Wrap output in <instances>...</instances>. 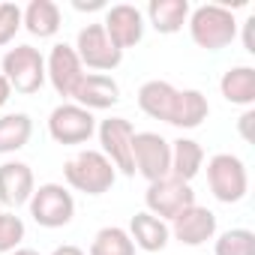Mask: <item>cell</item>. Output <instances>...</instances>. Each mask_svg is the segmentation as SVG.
Here are the masks:
<instances>
[{
  "mask_svg": "<svg viewBox=\"0 0 255 255\" xmlns=\"http://www.w3.org/2000/svg\"><path fill=\"white\" fill-rule=\"evenodd\" d=\"M186 24H189L192 42L198 48H207V51H222L237 36V18H234V12L228 6H219V3L195 6L189 12Z\"/></svg>",
  "mask_w": 255,
  "mask_h": 255,
  "instance_id": "obj_1",
  "label": "cell"
},
{
  "mask_svg": "<svg viewBox=\"0 0 255 255\" xmlns=\"http://www.w3.org/2000/svg\"><path fill=\"white\" fill-rule=\"evenodd\" d=\"M63 177L66 183L75 189V192H84V195H105L114 180H117V171L114 165L99 153V150H78L66 165H63Z\"/></svg>",
  "mask_w": 255,
  "mask_h": 255,
  "instance_id": "obj_2",
  "label": "cell"
},
{
  "mask_svg": "<svg viewBox=\"0 0 255 255\" xmlns=\"http://www.w3.org/2000/svg\"><path fill=\"white\" fill-rule=\"evenodd\" d=\"M0 72H3V78L15 93L30 96L45 84V57L33 45H15L3 54Z\"/></svg>",
  "mask_w": 255,
  "mask_h": 255,
  "instance_id": "obj_3",
  "label": "cell"
},
{
  "mask_svg": "<svg viewBox=\"0 0 255 255\" xmlns=\"http://www.w3.org/2000/svg\"><path fill=\"white\" fill-rule=\"evenodd\" d=\"M207 186L216 201L222 204H237L246 198L249 189V174L240 156L234 153H216L207 162Z\"/></svg>",
  "mask_w": 255,
  "mask_h": 255,
  "instance_id": "obj_4",
  "label": "cell"
},
{
  "mask_svg": "<svg viewBox=\"0 0 255 255\" xmlns=\"http://www.w3.org/2000/svg\"><path fill=\"white\" fill-rule=\"evenodd\" d=\"M30 216L42 228H63L75 216V198L63 183H42L33 189L30 201Z\"/></svg>",
  "mask_w": 255,
  "mask_h": 255,
  "instance_id": "obj_5",
  "label": "cell"
},
{
  "mask_svg": "<svg viewBox=\"0 0 255 255\" xmlns=\"http://www.w3.org/2000/svg\"><path fill=\"white\" fill-rule=\"evenodd\" d=\"M96 135H99V144H102V156L114 165V171L132 177L135 174V162H132V138H135V129L126 117H105L99 126H96Z\"/></svg>",
  "mask_w": 255,
  "mask_h": 255,
  "instance_id": "obj_6",
  "label": "cell"
},
{
  "mask_svg": "<svg viewBox=\"0 0 255 255\" xmlns=\"http://www.w3.org/2000/svg\"><path fill=\"white\" fill-rule=\"evenodd\" d=\"M72 48H75V54H78L81 66L96 69L99 75H105V72L117 69V66H120V60H123V51L108 39V33H105L102 21H99V24H87V27H81V30H78V36H75V45H72Z\"/></svg>",
  "mask_w": 255,
  "mask_h": 255,
  "instance_id": "obj_7",
  "label": "cell"
},
{
  "mask_svg": "<svg viewBox=\"0 0 255 255\" xmlns=\"http://www.w3.org/2000/svg\"><path fill=\"white\" fill-rule=\"evenodd\" d=\"M96 132V117L93 111L75 105V102H60L48 114V135L57 144H84Z\"/></svg>",
  "mask_w": 255,
  "mask_h": 255,
  "instance_id": "obj_8",
  "label": "cell"
},
{
  "mask_svg": "<svg viewBox=\"0 0 255 255\" xmlns=\"http://www.w3.org/2000/svg\"><path fill=\"white\" fill-rule=\"evenodd\" d=\"M132 162H135V174H141L147 183L168 177L171 174V141H165L159 132H135Z\"/></svg>",
  "mask_w": 255,
  "mask_h": 255,
  "instance_id": "obj_9",
  "label": "cell"
},
{
  "mask_svg": "<svg viewBox=\"0 0 255 255\" xmlns=\"http://www.w3.org/2000/svg\"><path fill=\"white\" fill-rule=\"evenodd\" d=\"M144 204H147V213L159 216L162 222H171L180 210L192 207L195 204V192H192V183H183L177 177H162V180H153L144 192Z\"/></svg>",
  "mask_w": 255,
  "mask_h": 255,
  "instance_id": "obj_10",
  "label": "cell"
},
{
  "mask_svg": "<svg viewBox=\"0 0 255 255\" xmlns=\"http://www.w3.org/2000/svg\"><path fill=\"white\" fill-rule=\"evenodd\" d=\"M81 78H84V66H81L75 48L66 45V42L51 45V51L45 57V81H51L54 93L63 96V99H72Z\"/></svg>",
  "mask_w": 255,
  "mask_h": 255,
  "instance_id": "obj_11",
  "label": "cell"
},
{
  "mask_svg": "<svg viewBox=\"0 0 255 255\" xmlns=\"http://www.w3.org/2000/svg\"><path fill=\"white\" fill-rule=\"evenodd\" d=\"M108 39L126 51V48H132L144 39V15L138 6L132 3H117V6H108L105 9V21H102Z\"/></svg>",
  "mask_w": 255,
  "mask_h": 255,
  "instance_id": "obj_12",
  "label": "cell"
},
{
  "mask_svg": "<svg viewBox=\"0 0 255 255\" xmlns=\"http://www.w3.org/2000/svg\"><path fill=\"white\" fill-rule=\"evenodd\" d=\"M168 231L183 246H204L207 240L216 237V213L201 207V204H192L171 219Z\"/></svg>",
  "mask_w": 255,
  "mask_h": 255,
  "instance_id": "obj_13",
  "label": "cell"
},
{
  "mask_svg": "<svg viewBox=\"0 0 255 255\" xmlns=\"http://www.w3.org/2000/svg\"><path fill=\"white\" fill-rule=\"evenodd\" d=\"M72 102L87 108V111H102V108H111L120 102V84L111 78V75H99V72H84V78L78 81L75 93H72Z\"/></svg>",
  "mask_w": 255,
  "mask_h": 255,
  "instance_id": "obj_14",
  "label": "cell"
},
{
  "mask_svg": "<svg viewBox=\"0 0 255 255\" xmlns=\"http://www.w3.org/2000/svg\"><path fill=\"white\" fill-rule=\"evenodd\" d=\"M36 189V177L33 168L27 162H3L0 165V201L6 207H21L30 201Z\"/></svg>",
  "mask_w": 255,
  "mask_h": 255,
  "instance_id": "obj_15",
  "label": "cell"
},
{
  "mask_svg": "<svg viewBox=\"0 0 255 255\" xmlns=\"http://www.w3.org/2000/svg\"><path fill=\"white\" fill-rule=\"evenodd\" d=\"M174 102H177V87L168 84V81H159V78H150L138 87V108L153 117V120H162L168 123L171 120V111H174Z\"/></svg>",
  "mask_w": 255,
  "mask_h": 255,
  "instance_id": "obj_16",
  "label": "cell"
},
{
  "mask_svg": "<svg viewBox=\"0 0 255 255\" xmlns=\"http://www.w3.org/2000/svg\"><path fill=\"white\" fill-rule=\"evenodd\" d=\"M129 237L138 249L144 252H162L171 240V231H168V222H162L159 216L141 210L129 219Z\"/></svg>",
  "mask_w": 255,
  "mask_h": 255,
  "instance_id": "obj_17",
  "label": "cell"
},
{
  "mask_svg": "<svg viewBox=\"0 0 255 255\" xmlns=\"http://www.w3.org/2000/svg\"><path fill=\"white\" fill-rule=\"evenodd\" d=\"M21 27L30 36L39 39H51L60 30V6L54 0H30V3L21 9Z\"/></svg>",
  "mask_w": 255,
  "mask_h": 255,
  "instance_id": "obj_18",
  "label": "cell"
},
{
  "mask_svg": "<svg viewBox=\"0 0 255 255\" xmlns=\"http://www.w3.org/2000/svg\"><path fill=\"white\" fill-rule=\"evenodd\" d=\"M189 12H192L189 0H150V3H147L150 27L156 33H165V36L180 33L183 24L189 21Z\"/></svg>",
  "mask_w": 255,
  "mask_h": 255,
  "instance_id": "obj_19",
  "label": "cell"
},
{
  "mask_svg": "<svg viewBox=\"0 0 255 255\" xmlns=\"http://www.w3.org/2000/svg\"><path fill=\"white\" fill-rule=\"evenodd\" d=\"M219 93L231 105L252 108L255 105V69L252 66H228L219 78Z\"/></svg>",
  "mask_w": 255,
  "mask_h": 255,
  "instance_id": "obj_20",
  "label": "cell"
},
{
  "mask_svg": "<svg viewBox=\"0 0 255 255\" xmlns=\"http://www.w3.org/2000/svg\"><path fill=\"white\" fill-rule=\"evenodd\" d=\"M210 105L207 96L201 90H177V102L171 111L168 126H177V129H198V126L207 120Z\"/></svg>",
  "mask_w": 255,
  "mask_h": 255,
  "instance_id": "obj_21",
  "label": "cell"
},
{
  "mask_svg": "<svg viewBox=\"0 0 255 255\" xmlns=\"http://www.w3.org/2000/svg\"><path fill=\"white\" fill-rule=\"evenodd\" d=\"M204 165V150L195 138H177L171 141V177L192 183V177Z\"/></svg>",
  "mask_w": 255,
  "mask_h": 255,
  "instance_id": "obj_22",
  "label": "cell"
},
{
  "mask_svg": "<svg viewBox=\"0 0 255 255\" xmlns=\"http://www.w3.org/2000/svg\"><path fill=\"white\" fill-rule=\"evenodd\" d=\"M33 135V120L24 111L3 114L0 117V153H15L21 150Z\"/></svg>",
  "mask_w": 255,
  "mask_h": 255,
  "instance_id": "obj_23",
  "label": "cell"
},
{
  "mask_svg": "<svg viewBox=\"0 0 255 255\" xmlns=\"http://www.w3.org/2000/svg\"><path fill=\"white\" fill-rule=\"evenodd\" d=\"M90 255H135V243L126 228L105 225L96 231V237L90 243Z\"/></svg>",
  "mask_w": 255,
  "mask_h": 255,
  "instance_id": "obj_24",
  "label": "cell"
},
{
  "mask_svg": "<svg viewBox=\"0 0 255 255\" xmlns=\"http://www.w3.org/2000/svg\"><path fill=\"white\" fill-rule=\"evenodd\" d=\"M216 255H255V234L249 228H228L216 237Z\"/></svg>",
  "mask_w": 255,
  "mask_h": 255,
  "instance_id": "obj_25",
  "label": "cell"
},
{
  "mask_svg": "<svg viewBox=\"0 0 255 255\" xmlns=\"http://www.w3.org/2000/svg\"><path fill=\"white\" fill-rule=\"evenodd\" d=\"M27 228L21 222V216L15 213H0V255H9L21 246Z\"/></svg>",
  "mask_w": 255,
  "mask_h": 255,
  "instance_id": "obj_26",
  "label": "cell"
},
{
  "mask_svg": "<svg viewBox=\"0 0 255 255\" xmlns=\"http://www.w3.org/2000/svg\"><path fill=\"white\" fill-rule=\"evenodd\" d=\"M18 30H21V6L0 3V45H9Z\"/></svg>",
  "mask_w": 255,
  "mask_h": 255,
  "instance_id": "obj_27",
  "label": "cell"
},
{
  "mask_svg": "<svg viewBox=\"0 0 255 255\" xmlns=\"http://www.w3.org/2000/svg\"><path fill=\"white\" fill-rule=\"evenodd\" d=\"M252 33H255V15H249V18L243 21V48H246L249 54H255V39H252Z\"/></svg>",
  "mask_w": 255,
  "mask_h": 255,
  "instance_id": "obj_28",
  "label": "cell"
},
{
  "mask_svg": "<svg viewBox=\"0 0 255 255\" xmlns=\"http://www.w3.org/2000/svg\"><path fill=\"white\" fill-rule=\"evenodd\" d=\"M252 120H255V111H252V108H246V111H243V117H240V123H237V126H240V135H243L246 141H252V129H249Z\"/></svg>",
  "mask_w": 255,
  "mask_h": 255,
  "instance_id": "obj_29",
  "label": "cell"
},
{
  "mask_svg": "<svg viewBox=\"0 0 255 255\" xmlns=\"http://www.w3.org/2000/svg\"><path fill=\"white\" fill-rule=\"evenodd\" d=\"M51 255H87L81 246H75V243H63V246H57Z\"/></svg>",
  "mask_w": 255,
  "mask_h": 255,
  "instance_id": "obj_30",
  "label": "cell"
},
{
  "mask_svg": "<svg viewBox=\"0 0 255 255\" xmlns=\"http://www.w3.org/2000/svg\"><path fill=\"white\" fill-rule=\"evenodd\" d=\"M9 96H12V87H9V81L3 78V72H0V108L9 102Z\"/></svg>",
  "mask_w": 255,
  "mask_h": 255,
  "instance_id": "obj_31",
  "label": "cell"
},
{
  "mask_svg": "<svg viewBox=\"0 0 255 255\" xmlns=\"http://www.w3.org/2000/svg\"><path fill=\"white\" fill-rule=\"evenodd\" d=\"M75 9H81V12H90V9H105V3H102V0H93V3H84V0H75Z\"/></svg>",
  "mask_w": 255,
  "mask_h": 255,
  "instance_id": "obj_32",
  "label": "cell"
},
{
  "mask_svg": "<svg viewBox=\"0 0 255 255\" xmlns=\"http://www.w3.org/2000/svg\"><path fill=\"white\" fill-rule=\"evenodd\" d=\"M9 255H39L36 249H27V246H18L15 252H9Z\"/></svg>",
  "mask_w": 255,
  "mask_h": 255,
  "instance_id": "obj_33",
  "label": "cell"
}]
</instances>
